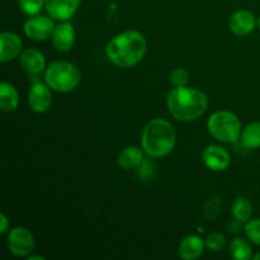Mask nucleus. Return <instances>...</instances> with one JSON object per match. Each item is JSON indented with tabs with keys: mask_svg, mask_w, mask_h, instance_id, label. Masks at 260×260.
<instances>
[{
	"mask_svg": "<svg viewBox=\"0 0 260 260\" xmlns=\"http://www.w3.org/2000/svg\"><path fill=\"white\" fill-rule=\"evenodd\" d=\"M52 89L47 84L36 83L28 94V104L36 113H45L52 104Z\"/></svg>",
	"mask_w": 260,
	"mask_h": 260,
	"instance_id": "8",
	"label": "nucleus"
},
{
	"mask_svg": "<svg viewBox=\"0 0 260 260\" xmlns=\"http://www.w3.org/2000/svg\"><path fill=\"white\" fill-rule=\"evenodd\" d=\"M258 27L260 28V18H259V20H258Z\"/></svg>",
	"mask_w": 260,
	"mask_h": 260,
	"instance_id": "29",
	"label": "nucleus"
},
{
	"mask_svg": "<svg viewBox=\"0 0 260 260\" xmlns=\"http://www.w3.org/2000/svg\"><path fill=\"white\" fill-rule=\"evenodd\" d=\"M220 208H221L220 197L211 198L210 202L206 205L205 217L207 218V220H213V218H216V216L218 215V212H220Z\"/></svg>",
	"mask_w": 260,
	"mask_h": 260,
	"instance_id": "25",
	"label": "nucleus"
},
{
	"mask_svg": "<svg viewBox=\"0 0 260 260\" xmlns=\"http://www.w3.org/2000/svg\"><path fill=\"white\" fill-rule=\"evenodd\" d=\"M20 65L27 73L40 74L45 70V56L35 48H27L20 53Z\"/></svg>",
	"mask_w": 260,
	"mask_h": 260,
	"instance_id": "15",
	"label": "nucleus"
},
{
	"mask_svg": "<svg viewBox=\"0 0 260 260\" xmlns=\"http://www.w3.org/2000/svg\"><path fill=\"white\" fill-rule=\"evenodd\" d=\"M45 4L46 0H19V7L22 12L29 17L40 14Z\"/></svg>",
	"mask_w": 260,
	"mask_h": 260,
	"instance_id": "21",
	"label": "nucleus"
},
{
	"mask_svg": "<svg viewBox=\"0 0 260 260\" xmlns=\"http://www.w3.org/2000/svg\"><path fill=\"white\" fill-rule=\"evenodd\" d=\"M53 18L46 15H33L24 23V33L28 38L33 41H45L51 37L55 30Z\"/></svg>",
	"mask_w": 260,
	"mask_h": 260,
	"instance_id": "7",
	"label": "nucleus"
},
{
	"mask_svg": "<svg viewBox=\"0 0 260 260\" xmlns=\"http://www.w3.org/2000/svg\"><path fill=\"white\" fill-rule=\"evenodd\" d=\"M241 142L248 149L260 147V122H253L244 128L241 132Z\"/></svg>",
	"mask_w": 260,
	"mask_h": 260,
	"instance_id": "19",
	"label": "nucleus"
},
{
	"mask_svg": "<svg viewBox=\"0 0 260 260\" xmlns=\"http://www.w3.org/2000/svg\"><path fill=\"white\" fill-rule=\"evenodd\" d=\"M245 234L251 243H254L255 245H260V218L246 222Z\"/></svg>",
	"mask_w": 260,
	"mask_h": 260,
	"instance_id": "22",
	"label": "nucleus"
},
{
	"mask_svg": "<svg viewBox=\"0 0 260 260\" xmlns=\"http://www.w3.org/2000/svg\"><path fill=\"white\" fill-rule=\"evenodd\" d=\"M205 244L202 239L197 235L185 236L179 244V256L184 260H196L200 258L203 253Z\"/></svg>",
	"mask_w": 260,
	"mask_h": 260,
	"instance_id": "14",
	"label": "nucleus"
},
{
	"mask_svg": "<svg viewBox=\"0 0 260 260\" xmlns=\"http://www.w3.org/2000/svg\"><path fill=\"white\" fill-rule=\"evenodd\" d=\"M254 259H255V260H260V253L256 254V255L254 256Z\"/></svg>",
	"mask_w": 260,
	"mask_h": 260,
	"instance_id": "28",
	"label": "nucleus"
},
{
	"mask_svg": "<svg viewBox=\"0 0 260 260\" xmlns=\"http://www.w3.org/2000/svg\"><path fill=\"white\" fill-rule=\"evenodd\" d=\"M207 128L216 140L226 144L238 141L243 132L238 116L228 111L215 112L208 119Z\"/></svg>",
	"mask_w": 260,
	"mask_h": 260,
	"instance_id": "5",
	"label": "nucleus"
},
{
	"mask_svg": "<svg viewBox=\"0 0 260 260\" xmlns=\"http://www.w3.org/2000/svg\"><path fill=\"white\" fill-rule=\"evenodd\" d=\"M19 95L14 86L7 81L0 84V108L3 112H13L18 108Z\"/></svg>",
	"mask_w": 260,
	"mask_h": 260,
	"instance_id": "16",
	"label": "nucleus"
},
{
	"mask_svg": "<svg viewBox=\"0 0 260 260\" xmlns=\"http://www.w3.org/2000/svg\"><path fill=\"white\" fill-rule=\"evenodd\" d=\"M28 260H45V258H43V256H33V255H29V258H28Z\"/></svg>",
	"mask_w": 260,
	"mask_h": 260,
	"instance_id": "27",
	"label": "nucleus"
},
{
	"mask_svg": "<svg viewBox=\"0 0 260 260\" xmlns=\"http://www.w3.org/2000/svg\"><path fill=\"white\" fill-rule=\"evenodd\" d=\"M8 226H9V221H8V217L2 213L0 215V234H5L8 230Z\"/></svg>",
	"mask_w": 260,
	"mask_h": 260,
	"instance_id": "26",
	"label": "nucleus"
},
{
	"mask_svg": "<svg viewBox=\"0 0 260 260\" xmlns=\"http://www.w3.org/2000/svg\"><path fill=\"white\" fill-rule=\"evenodd\" d=\"M202 159L206 167L213 172H223L230 165V154L223 147L210 145L202 152Z\"/></svg>",
	"mask_w": 260,
	"mask_h": 260,
	"instance_id": "9",
	"label": "nucleus"
},
{
	"mask_svg": "<svg viewBox=\"0 0 260 260\" xmlns=\"http://www.w3.org/2000/svg\"><path fill=\"white\" fill-rule=\"evenodd\" d=\"M167 106L173 118L180 122H192L207 111L208 98L198 89L175 86L168 93Z\"/></svg>",
	"mask_w": 260,
	"mask_h": 260,
	"instance_id": "2",
	"label": "nucleus"
},
{
	"mask_svg": "<svg viewBox=\"0 0 260 260\" xmlns=\"http://www.w3.org/2000/svg\"><path fill=\"white\" fill-rule=\"evenodd\" d=\"M147 43L137 30H126L112 38L106 47V55L112 63L122 69L132 68L144 58Z\"/></svg>",
	"mask_w": 260,
	"mask_h": 260,
	"instance_id": "1",
	"label": "nucleus"
},
{
	"mask_svg": "<svg viewBox=\"0 0 260 260\" xmlns=\"http://www.w3.org/2000/svg\"><path fill=\"white\" fill-rule=\"evenodd\" d=\"M230 254L231 258L235 260H249L253 256L250 245L248 241L241 238H236L230 243Z\"/></svg>",
	"mask_w": 260,
	"mask_h": 260,
	"instance_id": "20",
	"label": "nucleus"
},
{
	"mask_svg": "<svg viewBox=\"0 0 260 260\" xmlns=\"http://www.w3.org/2000/svg\"><path fill=\"white\" fill-rule=\"evenodd\" d=\"M189 81V75L182 68H177L170 73V83L174 86H185Z\"/></svg>",
	"mask_w": 260,
	"mask_h": 260,
	"instance_id": "24",
	"label": "nucleus"
},
{
	"mask_svg": "<svg viewBox=\"0 0 260 260\" xmlns=\"http://www.w3.org/2000/svg\"><path fill=\"white\" fill-rule=\"evenodd\" d=\"M8 249L17 258H25L35 249V238L25 228H14L8 234Z\"/></svg>",
	"mask_w": 260,
	"mask_h": 260,
	"instance_id": "6",
	"label": "nucleus"
},
{
	"mask_svg": "<svg viewBox=\"0 0 260 260\" xmlns=\"http://www.w3.org/2000/svg\"><path fill=\"white\" fill-rule=\"evenodd\" d=\"M225 236L220 233H212L206 238V246L211 251H221L225 246Z\"/></svg>",
	"mask_w": 260,
	"mask_h": 260,
	"instance_id": "23",
	"label": "nucleus"
},
{
	"mask_svg": "<svg viewBox=\"0 0 260 260\" xmlns=\"http://www.w3.org/2000/svg\"><path fill=\"white\" fill-rule=\"evenodd\" d=\"M253 215V205L246 197L236 198L233 203V216L239 222H248Z\"/></svg>",
	"mask_w": 260,
	"mask_h": 260,
	"instance_id": "18",
	"label": "nucleus"
},
{
	"mask_svg": "<svg viewBox=\"0 0 260 260\" xmlns=\"http://www.w3.org/2000/svg\"><path fill=\"white\" fill-rule=\"evenodd\" d=\"M255 25V17L249 10H239V12L234 13L230 18V22H229L230 30L239 37H244V36L253 32Z\"/></svg>",
	"mask_w": 260,
	"mask_h": 260,
	"instance_id": "11",
	"label": "nucleus"
},
{
	"mask_svg": "<svg viewBox=\"0 0 260 260\" xmlns=\"http://www.w3.org/2000/svg\"><path fill=\"white\" fill-rule=\"evenodd\" d=\"M144 160L142 150L137 146H128L121 151L118 156V165L122 169H135L139 165H141Z\"/></svg>",
	"mask_w": 260,
	"mask_h": 260,
	"instance_id": "17",
	"label": "nucleus"
},
{
	"mask_svg": "<svg viewBox=\"0 0 260 260\" xmlns=\"http://www.w3.org/2000/svg\"><path fill=\"white\" fill-rule=\"evenodd\" d=\"M177 134L170 122L155 118L145 126L141 135V146L145 154L152 159H160L174 150Z\"/></svg>",
	"mask_w": 260,
	"mask_h": 260,
	"instance_id": "3",
	"label": "nucleus"
},
{
	"mask_svg": "<svg viewBox=\"0 0 260 260\" xmlns=\"http://www.w3.org/2000/svg\"><path fill=\"white\" fill-rule=\"evenodd\" d=\"M45 81L57 93H69L81 81L80 70L68 61H55L48 65L45 73Z\"/></svg>",
	"mask_w": 260,
	"mask_h": 260,
	"instance_id": "4",
	"label": "nucleus"
},
{
	"mask_svg": "<svg viewBox=\"0 0 260 260\" xmlns=\"http://www.w3.org/2000/svg\"><path fill=\"white\" fill-rule=\"evenodd\" d=\"M81 0H46V10L53 19L65 22L78 10Z\"/></svg>",
	"mask_w": 260,
	"mask_h": 260,
	"instance_id": "10",
	"label": "nucleus"
},
{
	"mask_svg": "<svg viewBox=\"0 0 260 260\" xmlns=\"http://www.w3.org/2000/svg\"><path fill=\"white\" fill-rule=\"evenodd\" d=\"M51 38L56 50L60 52H68L73 48L75 42V29L70 23H60L55 27Z\"/></svg>",
	"mask_w": 260,
	"mask_h": 260,
	"instance_id": "13",
	"label": "nucleus"
},
{
	"mask_svg": "<svg viewBox=\"0 0 260 260\" xmlns=\"http://www.w3.org/2000/svg\"><path fill=\"white\" fill-rule=\"evenodd\" d=\"M23 42L20 37L12 32H3L0 35V61L9 62L18 57L22 51Z\"/></svg>",
	"mask_w": 260,
	"mask_h": 260,
	"instance_id": "12",
	"label": "nucleus"
}]
</instances>
